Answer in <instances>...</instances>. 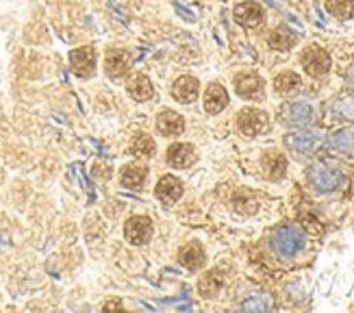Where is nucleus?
<instances>
[{
  "instance_id": "2eb2a0df",
  "label": "nucleus",
  "mask_w": 354,
  "mask_h": 313,
  "mask_svg": "<svg viewBox=\"0 0 354 313\" xmlns=\"http://www.w3.org/2000/svg\"><path fill=\"white\" fill-rule=\"evenodd\" d=\"M196 161L194 148L187 144H174L168 150V164L172 168H189Z\"/></svg>"
},
{
  "instance_id": "412c9836",
  "label": "nucleus",
  "mask_w": 354,
  "mask_h": 313,
  "mask_svg": "<svg viewBox=\"0 0 354 313\" xmlns=\"http://www.w3.org/2000/svg\"><path fill=\"white\" fill-rule=\"evenodd\" d=\"M146 181V170L142 166H126L122 170V185L129 190H139Z\"/></svg>"
},
{
  "instance_id": "c85d7f7f",
  "label": "nucleus",
  "mask_w": 354,
  "mask_h": 313,
  "mask_svg": "<svg viewBox=\"0 0 354 313\" xmlns=\"http://www.w3.org/2000/svg\"><path fill=\"white\" fill-rule=\"evenodd\" d=\"M348 83L354 87V68H350V72H348Z\"/></svg>"
},
{
  "instance_id": "20e7f679",
  "label": "nucleus",
  "mask_w": 354,
  "mask_h": 313,
  "mask_svg": "<svg viewBox=\"0 0 354 313\" xmlns=\"http://www.w3.org/2000/svg\"><path fill=\"white\" fill-rule=\"evenodd\" d=\"M287 146L296 150V153H313L315 148L322 144V133L313 131V129H302V131H294L285 137Z\"/></svg>"
},
{
  "instance_id": "f8f14e48",
  "label": "nucleus",
  "mask_w": 354,
  "mask_h": 313,
  "mask_svg": "<svg viewBox=\"0 0 354 313\" xmlns=\"http://www.w3.org/2000/svg\"><path fill=\"white\" fill-rule=\"evenodd\" d=\"M131 66V57L126 50H111V53L107 55L105 59V70L111 79H120L126 74V70H129Z\"/></svg>"
},
{
  "instance_id": "cd10ccee",
  "label": "nucleus",
  "mask_w": 354,
  "mask_h": 313,
  "mask_svg": "<svg viewBox=\"0 0 354 313\" xmlns=\"http://www.w3.org/2000/svg\"><path fill=\"white\" fill-rule=\"evenodd\" d=\"M335 111H337V114H341V116H352L354 114V100L352 98H341V100H337Z\"/></svg>"
},
{
  "instance_id": "4be33fe9",
  "label": "nucleus",
  "mask_w": 354,
  "mask_h": 313,
  "mask_svg": "<svg viewBox=\"0 0 354 313\" xmlns=\"http://www.w3.org/2000/svg\"><path fill=\"white\" fill-rule=\"evenodd\" d=\"M331 146L335 150H339V153H354V131L352 129H341L337 133L331 135Z\"/></svg>"
},
{
  "instance_id": "6ab92c4d",
  "label": "nucleus",
  "mask_w": 354,
  "mask_h": 313,
  "mask_svg": "<svg viewBox=\"0 0 354 313\" xmlns=\"http://www.w3.org/2000/svg\"><path fill=\"white\" fill-rule=\"evenodd\" d=\"M129 94H131L135 100H139V103H144V100H148L150 96L155 94V87H153V83H150L148 77H144V74H139V77H135V79L131 81V85H129Z\"/></svg>"
},
{
  "instance_id": "bb28decb",
  "label": "nucleus",
  "mask_w": 354,
  "mask_h": 313,
  "mask_svg": "<svg viewBox=\"0 0 354 313\" xmlns=\"http://www.w3.org/2000/svg\"><path fill=\"white\" fill-rule=\"evenodd\" d=\"M272 305H270V300L265 298V296H257V298H250L246 300V303L242 305L244 311H268Z\"/></svg>"
},
{
  "instance_id": "a211bd4d",
  "label": "nucleus",
  "mask_w": 354,
  "mask_h": 313,
  "mask_svg": "<svg viewBox=\"0 0 354 313\" xmlns=\"http://www.w3.org/2000/svg\"><path fill=\"white\" fill-rule=\"evenodd\" d=\"M300 85H302V81H300V77L296 72H283L274 79V90L278 94H283V96L296 94L300 90Z\"/></svg>"
},
{
  "instance_id": "6e6552de",
  "label": "nucleus",
  "mask_w": 354,
  "mask_h": 313,
  "mask_svg": "<svg viewBox=\"0 0 354 313\" xmlns=\"http://www.w3.org/2000/svg\"><path fill=\"white\" fill-rule=\"evenodd\" d=\"M237 124H239V131L252 137L268 129V116L259 109H244L242 114L237 116Z\"/></svg>"
},
{
  "instance_id": "a878e982",
  "label": "nucleus",
  "mask_w": 354,
  "mask_h": 313,
  "mask_svg": "<svg viewBox=\"0 0 354 313\" xmlns=\"http://www.w3.org/2000/svg\"><path fill=\"white\" fill-rule=\"evenodd\" d=\"M133 153L139 157H153L157 153V144L153 137L148 135H139L137 140L133 142Z\"/></svg>"
},
{
  "instance_id": "4468645a",
  "label": "nucleus",
  "mask_w": 354,
  "mask_h": 313,
  "mask_svg": "<svg viewBox=\"0 0 354 313\" xmlns=\"http://www.w3.org/2000/svg\"><path fill=\"white\" fill-rule=\"evenodd\" d=\"M200 85L194 77H181L172 85V96L179 100V103H194L198 98Z\"/></svg>"
},
{
  "instance_id": "39448f33",
  "label": "nucleus",
  "mask_w": 354,
  "mask_h": 313,
  "mask_svg": "<svg viewBox=\"0 0 354 313\" xmlns=\"http://www.w3.org/2000/svg\"><path fill=\"white\" fill-rule=\"evenodd\" d=\"M70 66H72L74 74H79L81 79L92 77L94 68H96V53H94V48L92 46H83V48L72 50Z\"/></svg>"
},
{
  "instance_id": "1a4fd4ad",
  "label": "nucleus",
  "mask_w": 354,
  "mask_h": 313,
  "mask_svg": "<svg viewBox=\"0 0 354 313\" xmlns=\"http://www.w3.org/2000/svg\"><path fill=\"white\" fill-rule=\"evenodd\" d=\"M263 18H265V11L257 3H242V5L235 7V20L242 24V27H246V29L261 27Z\"/></svg>"
},
{
  "instance_id": "0eeeda50",
  "label": "nucleus",
  "mask_w": 354,
  "mask_h": 313,
  "mask_svg": "<svg viewBox=\"0 0 354 313\" xmlns=\"http://www.w3.org/2000/svg\"><path fill=\"white\" fill-rule=\"evenodd\" d=\"M235 90L246 100H261L263 98V79L259 74L244 72L235 77Z\"/></svg>"
},
{
  "instance_id": "423d86ee",
  "label": "nucleus",
  "mask_w": 354,
  "mask_h": 313,
  "mask_svg": "<svg viewBox=\"0 0 354 313\" xmlns=\"http://www.w3.org/2000/svg\"><path fill=\"white\" fill-rule=\"evenodd\" d=\"M124 235L131 244L142 246L150 240V235H153V222H150V218H146V216H135L126 222Z\"/></svg>"
},
{
  "instance_id": "393cba45",
  "label": "nucleus",
  "mask_w": 354,
  "mask_h": 313,
  "mask_svg": "<svg viewBox=\"0 0 354 313\" xmlns=\"http://www.w3.org/2000/svg\"><path fill=\"white\" fill-rule=\"evenodd\" d=\"M220 287H222V279H220V274H218V272H209L207 277L198 283L200 294H202V296H207V298L216 296Z\"/></svg>"
},
{
  "instance_id": "ddd939ff",
  "label": "nucleus",
  "mask_w": 354,
  "mask_h": 313,
  "mask_svg": "<svg viewBox=\"0 0 354 313\" xmlns=\"http://www.w3.org/2000/svg\"><path fill=\"white\" fill-rule=\"evenodd\" d=\"M226 105H229V94H226V90L220 83H211L205 94V109L211 116H216Z\"/></svg>"
},
{
  "instance_id": "b1692460",
  "label": "nucleus",
  "mask_w": 354,
  "mask_h": 313,
  "mask_svg": "<svg viewBox=\"0 0 354 313\" xmlns=\"http://www.w3.org/2000/svg\"><path fill=\"white\" fill-rule=\"evenodd\" d=\"M328 14H333L339 20H348L354 16V0H328Z\"/></svg>"
},
{
  "instance_id": "f257e3e1",
  "label": "nucleus",
  "mask_w": 354,
  "mask_h": 313,
  "mask_svg": "<svg viewBox=\"0 0 354 313\" xmlns=\"http://www.w3.org/2000/svg\"><path fill=\"white\" fill-rule=\"evenodd\" d=\"M272 248L285 259L296 257L305 248V233L296 224H287V227L276 229L272 235Z\"/></svg>"
},
{
  "instance_id": "5701e85b",
  "label": "nucleus",
  "mask_w": 354,
  "mask_h": 313,
  "mask_svg": "<svg viewBox=\"0 0 354 313\" xmlns=\"http://www.w3.org/2000/svg\"><path fill=\"white\" fill-rule=\"evenodd\" d=\"M294 44H296V35H294V31H289L287 27H278L270 35V46L274 50H289Z\"/></svg>"
},
{
  "instance_id": "7ed1b4c3",
  "label": "nucleus",
  "mask_w": 354,
  "mask_h": 313,
  "mask_svg": "<svg viewBox=\"0 0 354 313\" xmlns=\"http://www.w3.org/2000/svg\"><path fill=\"white\" fill-rule=\"evenodd\" d=\"M302 66L311 77H324L331 70V55L320 46H309L302 55Z\"/></svg>"
},
{
  "instance_id": "aec40b11",
  "label": "nucleus",
  "mask_w": 354,
  "mask_h": 313,
  "mask_svg": "<svg viewBox=\"0 0 354 313\" xmlns=\"http://www.w3.org/2000/svg\"><path fill=\"white\" fill-rule=\"evenodd\" d=\"M263 168L270 179H281L287 170V161L281 153H268L263 159Z\"/></svg>"
},
{
  "instance_id": "f03ea898",
  "label": "nucleus",
  "mask_w": 354,
  "mask_h": 313,
  "mask_svg": "<svg viewBox=\"0 0 354 313\" xmlns=\"http://www.w3.org/2000/svg\"><path fill=\"white\" fill-rule=\"evenodd\" d=\"M309 183L313 185V190L328 194V192H335L337 187L344 183V174L337 168H331L328 164H315L309 172Z\"/></svg>"
},
{
  "instance_id": "dca6fc26",
  "label": "nucleus",
  "mask_w": 354,
  "mask_h": 313,
  "mask_svg": "<svg viewBox=\"0 0 354 313\" xmlns=\"http://www.w3.org/2000/svg\"><path fill=\"white\" fill-rule=\"evenodd\" d=\"M157 127L161 131V135H181L185 129V120L176 114V111H161L159 118H157Z\"/></svg>"
},
{
  "instance_id": "f3484780",
  "label": "nucleus",
  "mask_w": 354,
  "mask_h": 313,
  "mask_svg": "<svg viewBox=\"0 0 354 313\" xmlns=\"http://www.w3.org/2000/svg\"><path fill=\"white\" fill-rule=\"evenodd\" d=\"M179 261L187 270H198V268H202V264H205V250H202V246L198 242H192L185 248H181Z\"/></svg>"
},
{
  "instance_id": "9d476101",
  "label": "nucleus",
  "mask_w": 354,
  "mask_h": 313,
  "mask_svg": "<svg viewBox=\"0 0 354 313\" xmlns=\"http://www.w3.org/2000/svg\"><path fill=\"white\" fill-rule=\"evenodd\" d=\"M283 120L292 127H305L313 120V107L307 103H292L283 109Z\"/></svg>"
},
{
  "instance_id": "9b49d317",
  "label": "nucleus",
  "mask_w": 354,
  "mask_h": 313,
  "mask_svg": "<svg viewBox=\"0 0 354 313\" xmlns=\"http://www.w3.org/2000/svg\"><path fill=\"white\" fill-rule=\"evenodd\" d=\"M183 196V185L176 177H163L157 185V198L163 205H174Z\"/></svg>"
}]
</instances>
